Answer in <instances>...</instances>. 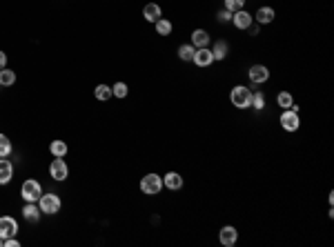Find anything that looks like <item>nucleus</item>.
<instances>
[{
	"instance_id": "nucleus-1",
	"label": "nucleus",
	"mask_w": 334,
	"mask_h": 247,
	"mask_svg": "<svg viewBox=\"0 0 334 247\" xmlns=\"http://www.w3.org/2000/svg\"><path fill=\"white\" fill-rule=\"evenodd\" d=\"M230 100H232V105L236 109H248L252 105V91L243 85H236L234 89L230 91Z\"/></svg>"
},
{
	"instance_id": "nucleus-2",
	"label": "nucleus",
	"mask_w": 334,
	"mask_h": 247,
	"mask_svg": "<svg viewBox=\"0 0 334 247\" xmlns=\"http://www.w3.org/2000/svg\"><path fill=\"white\" fill-rule=\"evenodd\" d=\"M60 196L58 194H43V196L38 198V207H40V212L43 214H47V216H54V214H58L60 212Z\"/></svg>"
},
{
	"instance_id": "nucleus-3",
	"label": "nucleus",
	"mask_w": 334,
	"mask_h": 247,
	"mask_svg": "<svg viewBox=\"0 0 334 247\" xmlns=\"http://www.w3.org/2000/svg\"><path fill=\"white\" fill-rule=\"evenodd\" d=\"M20 196L25 198V203H38V198L43 196V187H40L38 181L29 178V181H25L23 187H20Z\"/></svg>"
},
{
	"instance_id": "nucleus-4",
	"label": "nucleus",
	"mask_w": 334,
	"mask_h": 247,
	"mask_svg": "<svg viewBox=\"0 0 334 247\" xmlns=\"http://www.w3.org/2000/svg\"><path fill=\"white\" fill-rule=\"evenodd\" d=\"M163 189V178L158 176V174H147V176H143L141 181V192L147 194V196H156V194H161Z\"/></svg>"
},
{
	"instance_id": "nucleus-5",
	"label": "nucleus",
	"mask_w": 334,
	"mask_h": 247,
	"mask_svg": "<svg viewBox=\"0 0 334 247\" xmlns=\"http://www.w3.org/2000/svg\"><path fill=\"white\" fill-rule=\"evenodd\" d=\"M281 127H283L285 132H296L299 130V125H301V118L296 111H292V109H283V114H281Z\"/></svg>"
},
{
	"instance_id": "nucleus-6",
	"label": "nucleus",
	"mask_w": 334,
	"mask_h": 247,
	"mask_svg": "<svg viewBox=\"0 0 334 247\" xmlns=\"http://www.w3.org/2000/svg\"><path fill=\"white\" fill-rule=\"evenodd\" d=\"M248 76L254 85H263V82L270 80V69L265 65H252L248 69Z\"/></svg>"
},
{
	"instance_id": "nucleus-7",
	"label": "nucleus",
	"mask_w": 334,
	"mask_h": 247,
	"mask_svg": "<svg viewBox=\"0 0 334 247\" xmlns=\"http://www.w3.org/2000/svg\"><path fill=\"white\" fill-rule=\"evenodd\" d=\"M18 234V225L12 216H0V238H12Z\"/></svg>"
},
{
	"instance_id": "nucleus-8",
	"label": "nucleus",
	"mask_w": 334,
	"mask_h": 247,
	"mask_svg": "<svg viewBox=\"0 0 334 247\" xmlns=\"http://www.w3.org/2000/svg\"><path fill=\"white\" fill-rule=\"evenodd\" d=\"M67 174H69V169H67V163L63 161V158L56 156V161H51V165H49V176L54 178V181H65Z\"/></svg>"
},
{
	"instance_id": "nucleus-9",
	"label": "nucleus",
	"mask_w": 334,
	"mask_h": 247,
	"mask_svg": "<svg viewBox=\"0 0 334 247\" xmlns=\"http://www.w3.org/2000/svg\"><path fill=\"white\" fill-rule=\"evenodd\" d=\"M218 236H220V245H225V247H232V245H236V240H239V231H236V227H232V225H225Z\"/></svg>"
},
{
	"instance_id": "nucleus-10",
	"label": "nucleus",
	"mask_w": 334,
	"mask_h": 247,
	"mask_svg": "<svg viewBox=\"0 0 334 247\" xmlns=\"http://www.w3.org/2000/svg\"><path fill=\"white\" fill-rule=\"evenodd\" d=\"M192 63H196L198 67H209L214 63V56H212V49H207V47H200L196 49V54H194V60Z\"/></svg>"
},
{
	"instance_id": "nucleus-11",
	"label": "nucleus",
	"mask_w": 334,
	"mask_h": 247,
	"mask_svg": "<svg viewBox=\"0 0 334 247\" xmlns=\"http://www.w3.org/2000/svg\"><path fill=\"white\" fill-rule=\"evenodd\" d=\"M252 18L248 12H245V9H239V12H234L232 14V23H234V27L236 29H248L250 25H252Z\"/></svg>"
},
{
	"instance_id": "nucleus-12",
	"label": "nucleus",
	"mask_w": 334,
	"mask_h": 247,
	"mask_svg": "<svg viewBox=\"0 0 334 247\" xmlns=\"http://www.w3.org/2000/svg\"><path fill=\"white\" fill-rule=\"evenodd\" d=\"M163 187L178 192V189L183 187V176H181V174H176V172H167L165 176H163Z\"/></svg>"
},
{
	"instance_id": "nucleus-13",
	"label": "nucleus",
	"mask_w": 334,
	"mask_h": 247,
	"mask_svg": "<svg viewBox=\"0 0 334 247\" xmlns=\"http://www.w3.org/2000/svg\"><path fill=\"white\" fill-rule=\"evenodd\" d=\"M143 18L150 20V23H156V20H161V18H163L161 7H158L156 3H147L145 7H143Z\"/></svg>"
},
{
	"instance_id": "nucleus-14",
	"label": "nucleus",
	"mask_w": 334,
	"mask_h": 247,
	"mask_svg": "<svg viewBox=\"0 0 334 247\" xmlns=\"http://www.w3.org/2000/svg\"><path fill=\"white\" fill-rule=\"evenodd\" d=\"M40 207L36 203H25V207H23V218L27 220V223H38V218H40Z\"/></svg>"
},
{
	"instance_id": "nucleus-15",
	"label": "nucleus",
	"mask_w": 334,
	"mask_h": 247,
	"mask_svg": "<svg viewBox=\"0 0 334 247\" xmlns=\"http://www.w3.org/2000/svg\"><path fill=\"white\" fill-rule=\"evenodd\" d=\"M209 40H212V38H209V34L205 32V29H194V32H192V45H194L196 49L207 47Z\"/></svg>"
},
{
	"instance_id": "nucleus-16",
	"label": "nucleus",
	"mask_w": 334,
	"mask_h": 247,
	"mask_svg": "<svg viewBox=\"0 0 334 247\" xmlns=\"http://www.w3.org/2000/svg\"><path fill=\"white\" fill-rule=\"evenodd\" d=\"M14 176V165L5 158H0V185H7Z\"/></svg>"
},
{
	"instance_id": "nucleus-17",
	"label": "nucleus",
	"mask_w": 334,
	"mask_h": 247,
	"mask_svg": "<svg viewBox=\"0 0 334 247\" xmlns=\"http://www.w3.org/2000/svg\"><path fill=\"white\" fill-rule=\"evenodd\" d=\"M254 18H256V23H261V25L272 23V20H274V9H272V7H261L259 12L254 14Z\"/></svg>"
},
{
	"instance_id": "nucleus-18",
	"label": "nucleus",
	"mask_w": 334,
	"mask_h": 247,
	"mask_svg": "<svg viewBox=\"0 0 334 247\" xmlns=\"http://www.w3.org/2000/svg\"><path fill=\"white\" fill-rule=\"evenodd\" d=\"M228 43L225 40H216L214 43V49H212V56H214V60H223L225 56H228Z\"/></svg>"
},
{
	"instance_id": "nucleus-19",
	"label": "nucleus",
	"mask_w": 334,
	"mask_h": 247,
	"mask_svg": "<svg viewBox=\"0 0 334 247\" xmlns=\"http://www.w3.org/2000/svg\"><path fill=\"white\" fill-rule=\"evenodd\" d=\"M14 82H16V74H14L12 69H0V87H12Z\"/></svg>"
},
{
	"instance_id": "nucleus-20",
	"label": "nucleus",
	"mask_w": 334,
	"mask_h": 247,
	"mask_svg": "<svg viewBox=\"0 0 334 247\" xmlns=\"http://www.w3.org/2000/svg\"><path fill=\"white\" fill-rule=\"evenodd\" d=\"M194 54H196V47H194V45H181V47H178V58L185 60V63H187V60H194Z\"/></svg>"
},
{
	"instance_id": "nucleus-21",
	"label": "nucleus",
	"mask_w": 334,
	"mask_h": 247,
	"mask_svg": "<svg viewBox=\"0 0 334 247\" xmlns=\"http://www.w3.org/2000/svg\"><path fill=\"white\" fill-rule=\"evenodd\" d=\"M252 109H256V111H261L265 107V94L263 91H252Z\"/></svg>"
},
{
	"instance_id": "nucleus-22",
	"label": "nucleus",
	"mask_w": 334,
	"mask_h": 247,
	"mask_svg": "<svg viewBox=\"0 0 334 247\" xmlns=\"http://www.w3.org/2000/svg\"><path fill=\"white\" fill-rule=\"evenodd\" d=\"M276 102H279V107H283V109H290V107L294 105V98H292L290 91H281V94L276 96Z\"/></svg>"
},
{
	"instance_id": "nucleus-23",
	"label": "nucleus",
	"mask_w": 334,
	"mask_h": 247,
	"mask_svg": "<svg viewBox=\"0 0 334 247\" xmlns=\"http://www.w3.org/2000/svg\"><path fill=\"white\" fill-rule=\"evenodd\" d=\"M49 152L54 154V156L63 158L65 154H67V143H63V141H54V143L49 145Z\"/></svg>"
},
{
	"instance_id": "nucleus-24",
	"label": "nucleus",
	"mask_w": 334,
	"mask_h": 247,
	"mask_svg": "<svg viewBox=\"0 0 334 247\" xmlns=\"http://www.w3.org/2000/svg\"><path fill=\"white\" fill-rule=\"evenodd\" d=\"M154 25H156V32L161 34V36H169V34H172V23H169L167 18H161V20H156V23H154Z\"/></svg>"
},
{
	"instance_id": "nucleus-25",
	"label": "nucleus",
	"mask_w": 334,
	"mask_h": 247,
	"mask_svg": "<svg viewBox=\"0 0 334 247\" xmlns=\"http://www.w3.org/2000/svg\"><path fill=\"white\" fill-rule=\"evenodd\" d=\"M9 152H12V143H9V138L5 134H0V158L9 156Z\"/></svg>"
},
{
	"instance_id": "nucleus-26",
	"label": "nucleus",
	"mask_w": 334,
	"mask_h": 247,
	"mask_svg": "<svg viewBox=\"0 0 334 247\" xmlns=\"http://www.w3.org/2000/svg\"><path fill=\"white\" fill-rule=\"evenodd\" d=\"M96 98H98V100H109L112 98V87L98 85V87H96Z\"/></svg>"
},
{
	"instance_id": "nucleus-27",
	"label": "nucleus",
	"mask_w": 334,
	"mask_h": 247,
	"mask_svg": "<svg viewBox=\"0 0 334 247\" xmlns=\"http://www.w3.org/2000/svg\"><path fill=\"white\" fill-rule=\"evenodd\" d=\"M112 96H116V98H125V96H127V85H125V82H116V85L112 87Z\"/></svg>"
},
{
	"instance_id": "nucleus-28",
	"label": "nucleus",
	"mask_w": 334,
	"mask_h": 247,
	"mask_svg": "<svg viewBox=\"0 0 334 247\" xmlns=\"http://www.w3.org/2000/svg\"><path fill=\"white\" fill-rule=\"evenodd\" d=\"M243 5H245V0H225V9L228 12H239V9H243Z\"/></svg>"
},
{
	"instance_id": "nucleus-29",
	"label": "nucleus",
	"mask_w": 334,
	"mask_h": 247,
	"mask_svg": "<svg viewBox=\"0 0 334 247\" xmlns=\"http://www.w3.org/2000/svg\"><path fill=\"white\" fill-rule=\"evenodd\" d=\"M218 20H220V23H230V20H232V12H228V9L218 12Z\"/></svg>"
},
{
	"instance_id": "nucleus-30",
	"label": "nucleus",
	"mask_w": 334,
	"mask_h": 247,
	"mask_svg": "<svg viewBox=\"0 0 334 247\" xmlns=\"http://www.w3.org/2000/svg\"><path fill=\"white\" fill-rule=\"evenodd\" d=\"M20 243H18V238L16 236H12V238H5L3 240V247H18Z\"/></svg>"
},
{
	"instance_id": "nucleus-31",
	"label": "nucleus",
	"mask_w": 334,
	"mask_h": 247,
	"mask_svg": "<svg viewBox=\"0 0 334 247\" xmlns=\"http://www.w3.org/2000/svg\"><path fill=\"white\" fill-rule=\"evenodd\" d=\"M5 67H7V54L0 51V69H5Z\"/></svg>"
},
{
	"instance_id": "nucleus-32",
	"label": "nucleus",
	"mask_w": 334,
	"mask_h": 247,
	"mask_svg": "<svg viewBox=\"0 0 334 247\" xmlns=\"http://www.w3.org/2000/svg\"><path fill=\"white\" fill-rule=\"evenodd\" d=\"M248 29H250V34H259V27H256V25H250Z\"/></svg>"
},
{
	"instance_id": "nucleus-33",
	"label": "nucleus",
	"mask_w": 334,
	"mask_h": 247,
	"mask_svg": "<svg viewBox=\"0 0 334 247\" xmlns=\"http://www.w3.org/2000/svg\"><path fill=\"white\" fill-rule=\"evenodd\" d=\"M0 247H3V238H0Z\"/></svg>"
}]
</instances>
